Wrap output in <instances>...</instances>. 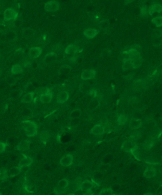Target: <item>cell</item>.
I'll return each mask as SVG.
<instances>
[{"label":"cell","mask_w":162,"mask_h":195,"mask_svg":"<svg viewBox=\"0 0 162 195\" xmlns=\"http://www.w3.org/2000/svg\"><path fill=\"white\" fill-rule=\"evenodd\" d=\"M23 128L26 135L28 137L35 136L37 133L38 126L35 122L31 120H25L23 121Z\"/></svg>","instance_id":"1"},{"label":"cell","mask_w":162,"mask_h":195,"mask_svg":"<svg viewBox=\"0 0 162 195\" xmlns=\"http://www.w3.org/2000/svg\"><path fill=\"white\" fill-rule=\"evenodd\" d=\"M18 17V13L12 8H8L4 11L3 19L5 22L15 20Z\"/></svg>","instance_id":"2"},{"label":"cell","mask_w":162,"mask_h":195,"mask_svg":"<svg viewBox=\"0 0 162 195\" xmlns=\"http://www.w3.org/2000/svg\"><path fill=\"white\" fill-rule=\"evenodd\" d=\"M60 5L58 2L52 0L45 3L44 9L45 11L49 13H54L59 10Z\"/></svg>","instance_id":"3"},{"label":"cell","mask_w":162,"mask_h":195,"mask_svg":"<svg viewBox=\"0 0 162 195\" xmlns=\"http://www.w3.org/2000/svg\"><path fill=\"white\" fill-rule=\"evenodd\" d=\"M42 53V49L40 47H34L29 50L28 55L30 59H35L40 57Z\"/></svg>","instance_id":"4"},{"label":"cell","mask_w":162,"mask_h":195,"mask_svg":"<svg viewBox=\"0 0 162 195\" xmlns=\"http://www.w3.org/2000/svg\"><path fill=\"white\" fill-rule=\"evenodd\" d=\"M52 99V92L51 90L47 88L45 94H42L40 97V100L41 102L43 103H48L51 102Z\"/></svg>","instance_id":"5"},{"label":"cell","mask_w":162,"mask_h":195,"mask_svg":"<svg viewBox=\"0 0 162 195\" xmlns=\"http://www.w3.org/2000/svg\"><path fill=\"white\" fill-rule=\"evenodd\" d=\"M74 161V156L72 155L69 154L64 156L60 161V163L63 167H69L72 164Z\"/></svg>","instance_id":"6"},{"label":"cell","mask_w":162,"mask_h":195,"mask_svg":"<svg viewBox=\"0 0 162 195\" xmlns=\"http://www.w3.org/2000/svg\"><path fill=\"white\" fill-rule=\"evenodd\" d=\"M96 75V72L95 70L90 69L86 70L83 72L81 74V78L83 80H88L91 79L95 77Z\"/></svg>","instance_id":"7"},{"label":"cell","mask_w":162,"mask_h":195,"mask_svg":"<svg viewBox=\"0 0 162 195\" xmlns=\"http://www.w3.org/2000/svg\"><path fill=\"white\" fill-rule=\"evenodd\" d=\"M23 158L20 162L19 163L18 167L21 169H23V167H29L33 163V159L30 156H27L23 155Z\"/></svg>","instance_id":"8"},{"label":"cell","mask_w":162,"mask_h":195,"mask_svg":"<svg viewBox=\"0 0 162 195\" xmlns=\"http://www.w3.org/2000/svg\"><path fill=\"white\" fill-rule=\"evenodd\" d=\"M69 98V94L67 91H60L58 94V96H57V102L60 104H63L67 101Z\"/></svg>","instance_id":"9"},{"label":"cell","mask_w":162,"mask_h":195,"mask_svg":"<svg viewBox=\"0 0 162 195\" xmlns=\"http://www.w3.org/2000/svg\"><path fill=\"white\" fill-rule=\"evenodd\" d=\"M99 33V31L97 29L89 28L83 32V35L86 37L87 39H92L95 37Z\"/></svg>","instance_id":"10"},{"label":"cell","mask_w":162,"mask_h":195,"mask_svg":"<svg viewBox=\"0 0 162 195\" xmlns=\"http://www.w3.org/2000/svg\"><path fill=\"white\" fill-rule=\"evenodd\" d=\"M157 175V170L154 167H147L143 173V176L147 178H154Z\"/></svg>","instance_id":"11"},{"label":"cell","mask_w":162,"mask_h":195,"mask_svg":"<svg viewBox=\"0 0 162 195\" xmlns=\"http://www.w3.org/2000/svg\"><path fill=\"white\" fill-rule=\"evenodd\" d=\"M105 128L101 125L97 124L92 128L91 131V134L94 135H101L104 134Z\"/></svg>","instance_id":"12"},{"label":"cell","mask_w":162,"mask_h":195,"mask_svg":"<svg viewBox=\"0 0 162 195\" xmlns=\"http://www.w3.org/2000/svg\"><path fill=\"white\" fill-rule=\"evenodd\" d=\"M30 142L28 140H24L19 143L16 146L17 149L19 151H25L30 148Z\"/></svg>","instance_id":"13"},{"label":"cell","mask_w":162,"mask_h":195,"mask_svg":"<svg viewBox=\"0 0 162 195\" xmlns=\"http://www.w3.org/2000/svg\"><path fill=\"white\" fill-rule=\"evenodd\" d=\"M142 125V120L140 119H132L129 122V126L130 129L133 130L139 129L140 128Z\"/></svg>","instance_id":"14"},{"label":"cell","mask_w":162,"mask_h":195,"mask_svg":"<svg viewBox=\"0 0 162 195\" xmlns=\"http://www.w3.org/2000/svg\"><path fill=\"white\" fill-rule=\"evenodd\" d=\"M94 184L93 182L89 180H86L81 184L80 186V189L83 191H87L91 190Z\"/></svg>","instance_id":"15"},{"label":"cell","mask_w":162,"mask_h":195,"mask_svg":"<svg viewBox=\"0 0 162 195\" xmlns=\"http://www.w3.org/2000/svg\"><path fill=\"white\" fill-rule=\"evenodd\" d=\"M35 93L33 92H28L24 95L21 98V101L22 103H29L33 101Z\"/></svg>","instance_id":"16"},{"label":"cell","mask_w":162,"mask_h":195,"mask_svg":"<svg viewBox=\"0 0 162 195\" xmlns=\"http://www.w3.org/2000/svg\"><path fill=\"white\" fill-rule=\"evenodd\" d=\"M21 171H22V169L19 168V167H12L8 171L9 177H11V178L15 177L19 174Z\"/></svg>","instance_id":"17"},{"label":"cell","mask_w":162,"mask_h":195,"mask_svg":"<svg viewBox=\"0 0 162 195\" xmlns=\"http://www.w3.org/2000/svg\"><path fill=\"white\" fill-rule=\"evenodd\" d=\"M23 67L18 64L13 65L11 69V72L13 75H19L23 73Z\"/></svg>","instance_id":"18"},{"label":"cell","mask_w":162,"mask_h":195,"mask_svg":"<svg viewBox=\"0 0 162 195\" xmlns=\"http://www.w3.org/2000/svg\"><path fill=\"white\" fill-rule=\"evenodd\" d=\"M161 12H162V6L160 5H157V4L152 5L149 8V11H148L150 15H152L156 12L160 13Z\"/></svg>","instance_id":"19"},{"label":"cell","mask_w":162,"mask_h":195,"mask_svg":"<svg viewBox=\"0 0 162 195\" xmlns=\"http://www.w3.org/2000/svg\"><path fill=\"white\" fill-rule=\"evenodd\" d=\"M78 48L74 44H70L68 45L65 49V53L67 54H71L75 53L78 51Z\"/></svg>","instance_id":"20"},{"label":"cell","mask_w":162,"mask_h":195,"mask_svg":"<svg viewBox=\"0 0 162 195\" xmlns=\"http://www.w3.org/2000/svg\"><path fill=\"white\" fill-rule=\"evenodd\" d=\"M82 112L81 109H75L71 112L70 114L69 118L71 119H76L80 118L81 116Z\"/></svg>","instance_id":"21"},{"label":"cell","mask_w":162,"mask_h":195,"mask_svg":"<svg viewBox=\"0 0 162 195\" xmlns=\"http://www.w3.org/2000/svg\"><path fill=\"white\" fill-rule=\"evenodd\" d=\"M130 152H131V154L133 155L136 160L139 161L141 160L140 157L139 152H138V146L135 145L133 147H132L131 149H130Z\"/></svg>","instance_id":"22"},{"label":"cell","mask_w":162,"mask_h":195,"mask_svg":"<svg viewBox=\"0 0 162 195\" xmlns=\"http://www.w3.org/2000/svg\"><path fill=\"white\" fill-rule=\"evenodd\" d=\"M128 116L125 114H121L118 119V123L119 125L125 124L128 121Z\"/></svg>","instance_id":"23"},{"label":"cell","mask_w":162,"mask_h":195,"mask_svg":"<svg viewBox=\"0 0 162 195\" xmlns=\"http://www.w3.org/2000/svg\"><path fill=\"white\" fill-rule=\"evenodd\" d=\"M49 134L48 131H42L40 133V138L42 142H47L49 138Z\"/></svg>","instance_id":"24"},{"label":"cell","mask_w":162,"mask_h":195,"mask_svg":"<svg viewBox=\"0 0 162 195\" xmlns=\"http://www.w3.org/2000/svg\"><path fill=\"white\" fill-rule=\"evenodd\" d=\"M8 171L4 168H0V180H4L9 178Z\"/></svg>","instance_id":"25"},{"label":"cell","mask_w":162,"mask_h":195,"mask_svg":"<svg viewBox=\"0 0 162 195\" xmlns=\"http://www.w3.org/2000/svg\"><path fill=\"white\" fill-rule=\"evenodd\" d=\"M72 68L68 65L62 66L59 69V73L61 74H66L69 73L71 71Z\"/></svg>","instance_id":"26"},{"label":"cell","mask_w":162,"mask_h":195,"mask_svg":"<svg viewBox=\"0 0 162 195\" xmlns=\"http://www.w3.org/2000/svg\"><path fill=\"white\" fill-rule=\"evenodd\" d=\"M69 185V181L67 179L64 178L61 179L58 183L59 188L61 189H65Z\"/></svg>","instance_id":"27"},{"label":"cell","mask_w":162,"mask_h":195,"mask_svg":"<svg viewBox=\"0 0 162 195\" xmlns=\"http://www.w3.org/2000/svg\"><path fill=\"white\" fill-rule=\"evenodd\" d=\"M122 68L124 70H128L131 68H133L132 63L130 60H126L123 61V62Z\"/></svg>","instance_id":"28"},{"label":"cell","mask_w":162,"mask_h":195,"mask_svg":"<svg viewBox=\"0 0 162 195\" xmlns=\"http://www.w3.org/2000/svg\"><path fill=\"white\" fill-rule=\"evenodd\" d=\"M152 22L156 25L157 27H160L162 26V17L157 16L153 19Z\"/></svg>","instance_id":"29"},{"label":"cell","mask_w":162,"mask_h":195,"mask_svg":"<svg viewBox=\"0 0 162 195\" xmlns=\"http://www.w3.org/2000/svg\"><path fill=\"white\" fill-rule=\"evenodd\" d=\"M154 142L151 140L150 141H147V142L144 143V149L146 150H150L154 146Z\"/></svg>","instance_id":"30"},{"label":"cell","mask_w":162,"mask_h":195,"mask_svg":"<svg viewBox=\"0 0 162 195\" xmlns=\"http://www.w3.org/2000/svg\"><path fill=\"white\" fill-rule=\"evenodd\" d=\"M7 147V144L6 143L0 142V153H2L4 152Z\"/></svg>","instance_id":"31"},{"label":"cell","mask_w":162,"mask_h":195,"mask_svg":"<svg viewBox=\"0 0 162 195\" xmlns=\"http://www.w3.org/2000/svg\"><path fill=\"white\" fill-rule=\"evenodd\" d=\"M112 193V190L110 189H105L101 190L100 193V195L104 194V195H110V194Z\"/></svg>","instance_id":"32"},{"label":"cell","mask_w":162,"mask_h":195,"mask_svg":"<svg viewBox=\"0 0 162 195\" xmlns=\"http://www.w3.org/2000/svg\"><path fill=\"white\" fill-rule=\"evenodd\" d=\"M90 95L91 96L93 97H95L97 95V92H96V90H92L90 91Z\"/></svg>","instance_id":"33"},{"label":"cell","mask_w":162,"mask_h":195,"mask_svg":"<svg viewBox=\"0 0 162 195\" xmlns=\"http://www.w3.org/2000/svg\"><path fill=\"white\" fill-rule=\"evenodd\" d=\"M135 0H124V1L127 3H130L134 1Z\"/></svg>","instance_id":"34"}]
</instances>
